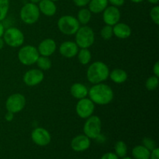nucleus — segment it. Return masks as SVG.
<instances>
[{
	"label": "nucleus",
	"instance_id": "1",
	"mask_svg": "<svg viewBox=\"0 0 159 159\" xmlns=\"http://www.w3.org/2000/svg\"><path fill=\"white\" fill-rule=\"evenodd\" d=\"M88 96L94 104L104 106L112 102L114 94L111 87L107 84L99 83L95 84L89 89Z\"/></svg>",
	"mask_w": 159,
	"mask_h": 159
},
{
	"label": "nucleus",
	"instance_id": "2",
	"mask_svg": "<svg viewBox=\"0 0 159 159\" xmlns=\"http://www.w3.org/2000/svg\"><path fill=\"white\" fill-rule=\"evenodd\" d=\"M110 75V68L102 61H95L87 69V79L90 83L99 84L107 80Z\"/></svg>",
	"mask_w": 159,
	"mask_h": 159
},
{
	"label": "nucleus",
	"instance_id": "3",
	"mask_svg": "<svg viewBox=\"0 0 159 159\" xmlns=\"http://www.w3.org/2000/svg\"><path fill=\"white\" fill-rule=\"evenodd\" d=\"M95 42V34L89 26H80L75 33V43L80 48H89Z\"/></svg>",
	"mask_w": 159,
	"mask_h": 159
},
{
	"label": "nucleus",
	"instance_id": "4",
	"mask_svg": "<svg viewBox=\"0 0 159 159\" xmlns=\"http://www.w3.org/2000/svg\"><path fill=\"white\" fill-rule=\"evenodd\" d=\"M80 27L77 18L71 15L62 16L57 20V28L65 35H74Z\"/></svg>",
	"mask_w": 159,
	"mask_h": 159
},
{
	"label": "nucleus",
	"instance_id": "5",
	"mask_svg": "<svg viewBox=\"0 0 159 159\" xmlns=\"http://www.w3.org/2000/svg\"><path fill=\"white\" fill-rule=\"evenodd\" d=\"M40 12L37 4L32 2L26 3L22 6L20 12V17L22 21L28 25L37 23L40 18Z\"/></svg>",
	"mask_w": 159,
	"mask_h": 159
},
{
	"label": "nucleus",
	"instance_id": "6",
	"mask_svg": "<svg viewBox=\"0 0 159 159\" xmlns=\"http://www.w3.org/2000/svg\"><path fill=\"white\" fill-rule=\"evenodd\" d=\"M102 130V121L97 116H89L87 118L83 127L84 134L89 139H96L99 137Z\"/></svg>",
	"mask_w": 159,
	"mask_h": 159
},
{
	"label": "nucleus",
	"instance_id": "7",
	"mask_svg": "<svg viewBox=\"0 0 159 159\" xmlns=\"http://www.w3.org/2000/svg\"><path fill=\"white\" fill-rule=\"evenodd\" d=\"M39 54L37 48L32 45H26L22 47L18 52V59L23 65H33L36 64Z\"/></svg>",
	"mask_w": 159,
	"mask_h": 159
},
{
	"label": "nucleus",
	"instance_id": "8",
	"mask_svg": "<svg viewBox=\"0 0 159 159\" xmlns=\"http://www.w3.org/2000/svg\"><path fill=\"white\" fill-rule=\"evenodd\" d=\"M5 43L11 48H19L24 43V34L16 27H9L3 34Z\"/></svg>",
	"mask_w": 159,
	"mask_h": 159
},
{
	"label": "nucleus",
	"instance_id": "9",
	"mask_svg": "<svg viewBox=\"0 0 159 159\" xmlns=\"http://www.w3.org/2000/svg\"><path fill=\"white\" fill-rule=\"evenodd\" d=\"M26 106V98L23 94L14 93L9 96L6 101V108L7 111L12 112L14 114L20 113Z\"/></svg>",
	"mask_w": 159,
	"mask_h": 159
},
{
	"label": "nucleus",
	"instance_id": "10",
	"mask_svg": "<svg viewBox=\"0 0 159 159\" xmlns=\"http://www.w3.org/2000/svg\"><path fill=\"white\" fill-rule=\"evenodd\" d=\"M95 104L89 98L79 99L75 107V111L78 116L82 119H87L93 114Z\"/></svg>",
	"mask_w": 159,
	"mask_h": 159
},
{
	"label": "nucleus",
	"instance_id": "11",
	"mask_svg": "<svg viewBox=\"0 0 159 159\" xmlns=\"http://www.w3.org/2000/svg\"><path fill=\"white\" fill-rule=\"evenodd\" d=\"M44 79V75L43 71L40 69L37 68H33V69L28 70L23 75V82L26 84L27 86H36L43 82Z\"/></svg>",
	"mask_w": 159,
	"mask_h": 159
},
{
	"label": "nucleus",
	"instance_id": "12",
	"mask_svg": "<svg viewBox=\"0 0 159 159\" xmlns=\"http://www.w3.org/2000/svg\"><path fill=\"white\" fill-rule=\"evenodd\" d=\"M31 139L34 144L38 146H47L51 141V136L49 132L43 127H37L31 133Z\"/></svg>",
	"mask_w": 159,
	"mask_h": 159
},
{
	"label": "nucleus",
	"instance_id": "13",
	"mask_svg": "<svg viewBox=\"0 0 159 159\" xmlns=\"http://www.w3.org/2000/svg\"><path fill=\"white\" fill-rule=\"evenodd\" d=\"M120 16V11L118 9V7H116V6H108L102 12V20L106 25H109V26H113L119 23Z\"/></svg>",
	"mask_w": 159,
	"mask_h": 159
},
{
	"label": "nucleus",
	"instance_id": "14",
	"mask_svg": "<svg viewBox=\"0 0 159 159\" xmlns=\"http://www.w3.org/2000/svg\"><path fill=\"white\" fill-rule=\"evenodd\" d=\"M91 144L90 139L85 134H79L75 137L71 141V148L77 152H82L89 149Z\"/></svg>",
	"mask_w": 159,
	"mask_h": 159
},
{
	"label": "nucleus",
	"instance_id": "15",
	"mask_svg": "<svg viewBox=\"0 0 159 159\" xmlns=\"http://www.w3.org/2000/svg\"><path fill=\"white\" fill-rule=\"evenodd\" d=\"M57 49V44L56 42L53 39L47 38L42 40L38 45L37 51L40 56H45V57H50L55 52Z\"/></svg>",
	"mask_w": 159,
	"mask_h": 159
},
{
	"label": "nucleus",
	"instance_id": "16",
	"mask_svg": "<svg viewBox=\"0 0 159 159\" xmlns=\"http://www.w3.org/2000/svg\"><path fill=\"white\" fill-rule=\"evenodd\" d=\"M59 52L63 57L67 58H71L77 55L79 52V47L75 42L65 41L60 45Z\"/></svg>",
	"mask_w": 159,
	"mask_h": 159
},
{
	"label": "nucleus",
	"instance_id": "17",
	"mask_svg": "<svg viewBox=\"0 0 159 159\" xmlns=\"http://www.w3.org/2000/svg\"><path fill=\"white\" fill-rule=\"evenodd\" d=\"M40 12L46 16H53L57 12V6L51 0H41L37 5Z\"/></svg>",
	"mask_w": 159,
	"mask_h": 159
},
{
	"label": "nucleus",
	"instance_id": "18",
	"mask_svg": "<svg viewBox=\"0 0 159 159\" xmlns=\"http://www.w3.org/2000/svg\"><path fill=\"white\" fill-rule=\"evenodd\" d=\"M113 35L120 39H127L131 35V28L124 23H117L113 26Z\"/></svg>",
	"mask_w": 159,
	"mask_h": 159
},
{
	"label": "nucleus",
	"instance_id": "19",
	"mask_svg": "<svg viewBox=\"0 0 159 159\" xmlns=\"http://www.w3.org/2000/svg\"><path fill=\"white\" fill-rule=\"evenodd\" d=\"M70 93L74 98L77 99H81L88 96L89 89L84 84L77 82L71 85L70 88Z\"/></svg>",
	"mask_w": 159,
	"mask_h": 159
},
{
	"label": "nucleus",
	"instance_id": "20",
	"mask_svg": "<svg viewBox=\"0 0 159 159\" xmlns=\"http://www.w3.org/2000/svg\"><path fill=\"white\" fill-rule=\"evenodd\" d=\"M109 77L110 78L112 82L116 84H121L125 82L127 80L128 75L127 71L121 68H115L113 71H110Z\"/></svg>",
	"mask_w": 159,
	"mask_h": 159
},
{
	"label": "nucleus",
	"instance_id": "21",
	"mask_svg": "<svg viewBox=\"0 0 159 159\" xmlns=\"http://www.w3.org/2000/svg\"><path fill=\"white\" fill-rule=\"evenodd\" d=\"M108 4V0H90L88 6L92 13L98 14L103 12Z\"/></svg>",
	"mask_w": 159,
	"mask_h": 159
},
{
	"label": "nucleus",
	"instance_id": "22",
	"mask_svg": "<svg viewBox=\"0 0 159 159\" xmlns=\"http://www.w3.org/2000/svg\"><path fill=\"white\" fill-rule=\"evenodd\" d=\"M151 151L144 145L135 146L132 149V156L134 159H149Z\"/></svg>",
	"mask_w": 159,
	"mask_h": 159
},
{
	"label": "nucleus",
	"instance_id": "23",
	"mask_svg": "<svg viewBox=\"0 0 159 159\" xmlns=\"http://www.w3.org/2000/svg\"><path fill=\"white\" fill-rule=\"evenodd\" d=\"M92 18V12L86 8H82L79 11L77 14V20L80 24L86 25L90 22Z\"/></svg>",
	"mask_w": 159,
	"mask_h": 159
},
{
	"label": "nucleus",
	"instance_id": "24",
	"mask_svg": "<svg viewBox=\"0 0 159 159\" xmlns=\"http://www.w3.org/2000/svg\"><path fill=\"white\" fill-rule=\"evenodd\" d=\"M79 63L83 65H88L92 59V54L89 48H81L77 54Z\"/></svg>",
	"mask_w": 159,
	"mask_h": 159
},
{
	"label": "nucleus",
	"instance_id": "25",
	"mask_svg": "<svg viewBox=\"0 0 159 159\" xmlns=\"http://www.w3.org/2000/svg\"><path fill=\"white\" fill-rule=\"evenodd\" d=\"M36 64L38 66L39 69H40L41 71L49 70L52 66V62H51V59L49 58V57H45V56H39Z\"/></svg>",
	"mask_w": 159,
	"mask_h": 159
},
{
	"label": "nucleus",
	"instance_id": "26",
	"mask_svg": "<svg viewBox=\"0 0 159 159\" xmlns=\"http://www.w3.org/2000/svg\"><path fill=\"white\" fill-rule=\"evenodd\" d=\"M115 154L120 158H124L127 154V146L124 141H119L116 143L114 146Z\"/></svg>",
	"mask_w": 159,
	"mask_h": 159
},
{
	"label": "nucleus",
	"instance_id": "27",
	"mask_svg": "<svg viewBox=\"0 0 159 159\" xmlns=\"http://www.w3.org/2000/svg\"><path fill=\"white\" fill-rule=\"evenodd\" d=\"M9 9V0H0V21L6 18Z\"/></svg>",
	"mask_w": 159,
	"mask_h": 159
},
{
	"label": "nucleus",
	"instance_id": "28",
	"mask_svg": "<svg viewBox=\"0 0 159 159\" xmlns=\"http://www.w3.org/2000/svg\"><path fill=\"white\" fill-rule=\"evenodd\" d=\"M159 79L158 77L153 75L149 77L145 82V87L149 91H154L156 89L158 86Z\"/></svg>",
	"mask_w": 159,
	"mask_h": 159
},
{
	"label": "nucleus",
	"instance_id": "29",
	"mask_svg": "<svg viewBox=\"0 0 159 159\" xmlns=\"http://www.w3.org/2000/svg\"><path fill=\"white\" fill-rule=\"evenodd\" d=\"M100 35L103 40H110V39H111L112 37L113 36V26H109V25H106L105 26H103V27L101 29Z\"/></svg>",
	"mask_w": 159,
	"mask_h": 159
},
{
	"label": "nucleus",
	"instance_id": "30",
	"mask_svg": "<svg viewBox=\"0 0 159 159\" xmlns=\"http://www.w3.org/2000/svg\"><path fill=\"white\" fill-rule=\"evenodd\" d=\"M150 17L152 21L156 25L159 24V6H155L151 9L150 11Z\"/></svg>",
	"mask_w": 159,
	"mask_h": 159
},
{
	"label": "nucleus",
	"instance_id": "31",
	"mask_svg": "<svg viewBox=\"0 0 159 159\" xmlns=\"http://www.w3.org/2000/svg\"><path fill=\"white\" fill-rule=\"evenodd\" d=\"M143 145L147 148L149 151H152L156 148V144L155 141L150 138H144L142 141Z\"/></svg>",
	"mask_w": 159,
	"mask_h": 159
},
{
	"label": "nucleus",
	"instance_id": "32",
	"mask_svg": "<svg viewBox=\"0 0 159 159\" xmlns=\"http://www.w3.org/2000/svg\"><path fill=\"white\" fill-rule=\"evenodd\" d=\"M90 0H73V2L78 7H85L88 6Z\"/></svg>",
	"mask_w": 159,
	"mask_h": 159
},
{
	"label": "nucleus",
	"instance_id": "33",
	"mask_svg": "<svg viewBox=\"0 0 159 159\" xmlns=\"http://www.w3.org/2000/svg\"><path fill=\"white\" fill-rule=\"evenodd\" d=\"M108 2L111 4V6H116V7H120L124 6L125 3V0H108Z\"/></svg>",
	"mask_w": 159,
	"mask_h": 159
},
{
	"label": "nucleus",
	"instance_id": "34",
	"mask_svg": "<svg viewBox=\"0 0 159 159\" xmlns=\"http://www.w3.org/2000/svg\"><path fill=\"white\" fill-rule=\"evenodd\" d=\"M101 159H119V157L113 152H107L101 157Z\"/></svg>",
	"mask_w": 159,
	"mask_h": 159
},
{
	"label": "nucleus",
	"instance_id": "35",
	"mask_svg": "<svg viewBox=\"0 0 159 159\" xmlns=\"http://www.w3.org/2000/svg\"><path fill=\"white\" fill-rule=\"evenodd\" d=\"M151 159H159V149L158 148H155V149L152 151L150 154Z\"/></svg>",
	"mask_w": 159,
	"mask_h": 159
},
{
	"label": "nucleus",
	"instance_id": "36",
	"mask_svg": "<svg viewBox=\"0 0 159 159\" xmlns=\"http://www.w3.org/2000/svg\"><path fill=\"white\" fill-rule=\"evenodd\" d=\"M13 118H14V113H12V112L7 111V113H6V115H5V119H6V120L8 121V122H11V121L13 120Z\"/></svg>",
	"mask_w": 159,
	"mask_h": 159
},
{
	"label": "nucleus",
	"instance_id": "37",
	"mask_svg": "<svg viewBox=\"0 0 159 159\" xmlns=\"http://www.w3.org/2000/svg\"><path fill=\"white\" fill-rule=\"evenodd\" d=\"M153 73L154 75L157 76V77H159V62L157 61L156 63L155 64L153 67Z\"/></svg>",
	"mask_w": 159,
	"mask_h": 159
},
{
	"label": "nucleus",
	"instance_id": "38",
	"mask_svg": "<svg viewBox=\"0 0 159 159\" xmlns=\"http://www.w3.org/2000/svg\"><path fill=\"white\" fill-rule=\"evenodd\" d=\"M5 32V26L0 21V37H2L3 36V34Z\"/></svg>",
	"mask_w": 159,
	"mask_h": 159
},
{
	"label": "nucleus",
	"instance_id": "39",
	"mask_svg": "<svg viewBox=\"0 0 159 159\" xmlns=\"http://www.w3.org/2000/svg\"><path fill=\"white\" fill-rule=\"evenodd\" d=\"M4 45H5L4 40H3V38L0 37V50H2L3 48H4Z\"/></svg>",
	"mask_w": 159,
	"mask_h": 159
},
{
	"label": "nucleus",
	"instance_id": "40",
	"mask_svg": "<svg viewBox=\"0 0 159 159\" xmlns=\"http://www.w3.org/2000/svg\"><path fill=\"white\" fill-rule=\"evenodd\" d=\"M148 2H150L151 4H154V5H157L158 3L159 0H147Z\"/></svg>",
	"mask_w": 159,
	"mask_h": 159
},
{
	"label": "nucleus",
	"instance_id": "41",
	"mask_svg": "<svg viewBox=\"0 0 159 159\" xmlns=\"http://www.w3.org/2000/svg\"><path fill=\"white\" fill-rule=\"evenodd\" d=\"M30 2L34 3V4H38L41 0H30Z\"/></svg>",
	"mask_w": 159,
	"mask_h": 159
},
{
	"label": "nucleus",
	"instance_id": "42",
	"mask_svg": "<svg viewBox=\"0 0 159 159\" xmlns=\"http://www.w3.org/2000/svg\"><path fill=\"white\" fill-rule=\"evenodd\" d=\"M130 1L134 3H140V2H142L144 1V0H130Z\"/></svg>",
	"mask_w": 159,
	"mask_h": 159
},
{
	"label": "nucleus",
	"instance_id": "43",
	"mask_svg": "<svg viewBox=\"0 0 159 159\" xmlns=\"http://www.w3.org/2000/svg\"><path fill=\"white\" fill-rule=\"evenodd\" d=\"M122 159H134L132 158H130V157H124V158H122Z\"/></svg>",
	"mask_w": 159,
	"mask_h": 159
},
{
	"label": "nucleus",
	"instance_id": "44",
	"mask_svg": "<svg viewBox=\"0 0 159 159\" xmlns=\"http://www.w3.org/2000/svg\"><path fill=\"white\" fill-rule=\"evenodd\" d=\"M51 1H53V2H55L58 1V0H51Z\"/></svg>",
	"mask_w": 159,
	"mask_h": 159
}]
</instances>
